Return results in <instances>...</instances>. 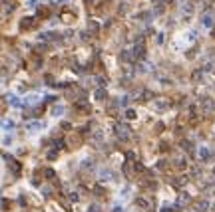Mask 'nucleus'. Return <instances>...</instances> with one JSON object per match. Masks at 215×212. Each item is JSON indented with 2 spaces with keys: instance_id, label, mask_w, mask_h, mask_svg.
Masks as SVG:
<instances>
[{
  "instance_id": "obj_1",
  "label": "nucleus",
  "mask_w": 215,
  "mask_h": 212,
  "mask_svg": "<svg viewBox=\"0 0 215 212\" xmlns=\"http://www.w3.org/2000/svg\"><path fill=\"white\" fill-rule=\"evenodd\" d=\"M74 107L78 109V113H90V101L86 95H80L78 99L74 101Z\"/></svg>"
},
{
  "instance_id": "obj_2",
  "label": "nucleus",
  "mask_w": 215,
  "mask_h": 212,
  "mask_svg": "<svg viewBox=\"0 0 215 212\" xmlns=\"http://www.w3.org/2000/svg\"><path fill=\"white\" fill-rule=\"evenodd\" d=\"M116 135H118V139L127 141V139H130V129H127V125H125V123H118V125H116Z\"/></svg>"
},
{
  "instance_id": "obj_3",
  "label": "nucleus",
  "mask_w": 215,
  "mask_h": 212,
  "mask_svg": "<svg viewBox=\"0 0 215 212\" xmlns=\"http://www.w3.org/2000/svg\"><path fill=\"white\" fill-rule=\"evenodd\" d=\"M34 26H36V20L32 18V16H24L22 20H20V24H18L20 32H26V30H32Z\"/></svg>"
},
{
  "instance_id": "obj_4",
  "label": "nucleus",
  "mask_w": 215,
  "mask_h": 212,
  "mask_svg": "<svg viewBox=\"0 0 215 212\" xmlns=\"http://www.w3.org/2000/svg\"><path fill=\"white\" fill-rule=\"evenodd\" d=\"M215 109V101L211 99V97H203V99H201V111H213Z\"/></svg>"
},
{
  "instance_id": "obj_5",
  "label": "nucleus",
  "mask_w": 215,
  "mask_h": 212,
  "mask_svg": "<svg viewBox=\"0 0 215 212\" xmlns=\"http://www.w3.org/2000/svg\"><path fill=\"white\" fill-rule=\"evenodd\" d=\"M199 161H203V163L211 161V151H209L207 147H201V149H199Z\"/></svg>"
},
{
  "instance_id": "obj_6",
  "label": "nucleus",
  "mask_w": 215,
  "mask_h": 212,
  "mask_svg": "<svg viewBox=\"0 0 215 212\" xmlns=\"http://www.w3.org/2000/svg\"><path fill=\"white\" fill-rule=\"evenodd\" d=\"M50 14H52L50 6H40V8H38V18H42V20L50 18Z\"/></svg>"
},
{
  "instance_id": "obj_7",
  "label": "nucleus",
  "mask_w": 215,
  "mask_h": 212,
  "mask_svg": "<svg viewBox=\"0 0 215 212\" xmlns=\"http://www.w3.org/2000/svg\"><path fill=\"white\" fill-rule=\"evenodd\" d=\"M134 56L139 58V60H144V58H146V48H144L141 44H136L134 46Z\"/></svg>"
},
{
  "instance_id": "obj_8",
  "label": "nucleus",
  "mask_w": 215,
  "mask_h": 212,
  "mask_svg": "<svg viewBox=\"0 0 215 212\" xmlns=\"http://www.w3.org/2000/svg\"><path fill=\"white\" fill-rule=\"evenodd\" d=\"M153 107L158 109V113H163L165 109H169V101H153Z\"/></svg>"
},
{
  "instance_id": "obj_9",
  "label": "nucleus",
  "mask_w": 215,
  "mask_h": 212,
  "mask_svg": "<svg viewBox=\"0 0 215 212\" xmlns=\"http://www.w3.org/2000/svg\"><path fill=\"white\" fill-rule=\"evenodd\" d=\"M60 20H62L64 24H74V22H76V14H72V12H64Z\"/></svg>"
},
{
  "instance_id": "obj_10",
  "label": "nucleus",
  "mask_w": 215,
  "mask_h": 212,
  "mask_svg": "<svg viewBox=\"0 0 215 212\" xmlns=\"http://www.w3.org/2000/svg\"><path fill=\"white\" fill-rule=\"evenodd\" d=\"M96 99H98V101L108 99V91L104 89V87H98V89H96Z\"/></svg>"
},
{
  "instance_id": "obj_11",
  "label": "nucleus",
  "mask_w": 215,
  "mask_h": 212,
  "mask_svg": "<svg viewBox=\"0 0 215 212\" xmlns=\"http://www.w3.org/2000/svg\"><path fill=\"white\" fill-rule=\"evenodd\" d=\"M201 24H203L205 28H211V26H213V16H211V14H205L203 18H201Z\"/></svg>"
},
{
  "instance_id": "obj_12",
  "label": "nucleus",
  "mask_w": 215,
  "mask_h": 212,
  "mask_svg": "<svg viewBox=\"0 0 215 212\" xmlns=\"http://www.w3.org/2000/svg\"><path fill=\"white\" fill-rule=\"evenodd\" d=\"M26 127H28V131H38L40 127H44V123H40V121H32V123H28Z\"/></svg>"
},
{
  "instance_id": "obj_13",
  "label": "nucleus",
  "mask_w": 215,
  "mask_h": 212,
  "mask_svg": "<svg viewBox=\"0 0 215 212\" xmlns=\"http://www.w3.org/2000/svg\"><path fill=\"white\" fill-rule=\"evenodd\" d=\"M207 206H209V204H207V200H201V202H197L195 210H197V212H205V210H207Z\"/></svg>"
},
{
  "instance_id": "obj_14",
  "label": "nucleus",
  "mask_w": 215,
  "mask_h": 212,
  "mask_svg": "<svg viewBox=\"0 0 215 212\" xmlns=\"http://www.w3.org/2000/svg\"><path fill=\"white\" fill-rule=\"evenodd\" d=\"M88 30H92V34H98V30H100V26H98V22H94V20H90V22H88Z\"/></svg>"
},
{
  "instance_id": "obj_15",
  "label": "nucleus",
  "mask_w": 215,
  "mask_h": 212,
  "mask_svg": "<svg viewBox=\"0 0 215 212\" xmlns=\"http://www.w3.org/2000/svg\"><path fill=\"white\" fill-rule=\"evenodd\" d=\"M125 119L134 121V119H137V113L134 111V109H125Z\"/></svg>"
},
{
  "instance_id": "obj_16",
  "label": "nucleus",
  "mask_w": 215,
  "mask_h": 212,
  "mask_svg": "<svg viewBox=\"0 0 215 212\" xmlns=\"http://www.w3.org/2000/svg\"><path fill=\"white\" fill-rule=\"evenodd\" d=\"M175 167L179 168V170L187 168V161H185V159H177V161H175Z\"/></svg>"
},
{
  "instance_id": "obj_17",
  "label": "nucleus",
  "mask_w": 215,
  "mask_h": 212,
  "mask_svg": "<svg viewBox=\"0 0 215 212\" xmlns=\"http://www.w3.org/2000/svg\"><path fill=\"white\" fill-rule=\"evenodd\" d=\"M120 60H122V62H132V54H130L127 50H124V52L120 54Z\"/></svg>"
},
{
  "instance_id": "obj_18",
  "label": "nucleus",
  "mask_w": 215,
  "mask_h": 212,
  "mask_svg": "<svg viewBox=\"0 0 215 212\" xmlns=\"http://www.w3.org/2000/svg\"><path fill=\"white\" fill-rule=\"evenodd\" d=\"M62 113H64V107H62V105H54V107H52V115H54V117L62 115Z\"/></svg>"
},
{
  "instance_id": "obj_19",
  "label": "nucleus",
  "mask_w": 215,
  "mask_h": 212,
  "mask_svg": "<svg viewBox=\"0 0 215 212\" xmlns=\"http://www.w3.org/2000/svg\"><path fill=\"white\" fill-rule=\"evenodd\" d=\"M181 147L187 151V153H193V145H191V141H181Z\"/></svg>"
},
{
  "instance_id": "obj_20",
  "label": "nucleus",
  "mask_w": 215,
  "mask_h": 212,
  "mask_svg": "<svg viewBox=\"0 0 215 212\" xmlns=\"http://www.w3.org/2000/svg\"><path fill=\"white\" fill-rule=\"evenodd\" d=\"M137 204H139V208H147V200L144 196H137Z\"/></svg>"
},
{
  "instance_id": "obj_21",
  "label": "nucleus",
  "mask_w": 215,
  "mask_h": 212,
  "mask_svg": "<svg viewBox=\"0 0 215 212\" xmlns=\"http://www.w3.org/2000/svg\"><path fill=\"white\" fill-rule=\"evenodd\" d=\"M56 157H58V149H52V151H48V159H50V161H54Z\"/></svg>"
},
{
  "instance_id": "obj_22",
  "label": "nucleus",
  "mask_w": 215,
  "mask_h": 212,
  "mask_svg": "<svg viewBox=\"0 0 215 212\" xmlns=\"http://www.w3.org/2000/svg\"><path fill=\"white\" fill-rule=\"evenodd\" d=\"M44 173H46V175H44L46 179H54V175H56V173H54V170H52V168H46Z\"/></svg>"
},
{
  "instance_id": "obj_23",
  "label": "nucleus",
  "mask_w": 215,
  "mask_h": 212,
  "mask_svg": "<svg viewBox=\"0 0 215 212\" xmlns=\"http://www.w3.org/2000/svg\"><path fill=\"white\" fill-rule=\"evenodd\" d=\"M44 81H46V85H56V83H54V78H52V76H46Z\"/></svg>"
},
{
  "instance_id": "obj_24",
  "label": "nucleus",
  "mask_w": 215,
  "mask_h": 212,
  "mask_svg": "<svg viewBox=\"0 0 215 212\" xmlns=\"http://www.w3.org/2000/svg\"><path fill=\"white\" fill-rule=\"evenodd\" d=\"M151 97H153V93H151V91H144V95H141V99H151Z\"/></svg>"
},
{
  "instance_id": "obj_25",
  "label": "nucleus",
  "mask_w": 215,
  "mask_h": 212,
  "mask_svg": "<svg viewBox=\"0 0 215 212\" xmlns=\"http://www.w3.org/2000/svg\"><path fill=\"white\" fill-rule=\"evenodd\" d=\"M124 173L127 177H132V165H124Z\"/></svg>"
},
{
  "instance_id": "obj_26",
  "label": "nucleus",
  "mask_w": 215,
  "mask_h": 212,
  "mask_svg": "<svg viewBox=\"0 0 215 212\" xmlns=\"http://www.w3.org/2000/svg\"><path fill=\"white\" fill-rule=\"evenodd\" d=\"M62 147H64V141H62V139L54 141V149H62Z\"/></svg>"
},
{
  "instance_id": "obj_27",
  "label": "nucleus",
  "mask_w": 215,
  "mask_h": 212,
  "mask_svg": "<svg viewBox=\"0 0 215 212\" xmlns=\"http://www.w3.org/2000/svg\"><path fill=\"white\" fill-rule=\"evenodd\" d=\"M62 129H64V131H70V129H72V123L64 121V123H62Z\"/></svg>"
},
{
  "instance_id": "obj_28",
  "label": "nucleus",
  "mask_w": 215,
  "mask_h": 212,
  "mask_svg": "<svg viewBox=\"0 0 215 212\" xmlns=\"http://www.w3.org/2000/svg\"><path fill=\"white\" fill-rule=\"evenodd\" d=\"M163 127H165L163 123H158V125H155V133H161V131H163Z\"/></svg>"
},
{
  "instance_id": "obj_29",
  "label": "nucleus",
  "mask_w": 215,
  "mask_h": 212,
  "mask_svg": "<svg viewBox=\"0 0 215 212\" xmlns=\"http://www.w3.org/2000/svg\"><path fill=\"white\" fill-rule=\"evenodd\" d=\"M94 192H96L98 196H102V194H104V188H102V186H96V188H94Z\"/></svg>"
},
{
  "instance_id": "obj_30",
  "label": "nucleus",
  "mask_w": 215,
  "mask_h": 212,
  "mask_svg": "<svg viewBox=\"0 0 215 212\" xmlns=\"http://www.w3.org/2000/svg\"><path fill=\"white\" fill-rule=\"evenodd\" d=\"M161 12H163V6H161V4H159V6H155V8H153V14H161Z\"/></svg>"
},
{
  "instance_id": "obj_31",
  "label": "nucleus",
  "mask_w": 215,
  "mask_h": 212,
  "mask_svg": "<svg viewBox=\"0 0 215 212\" xmlns=\"http://www.w3.org/2000/svg\"><path fill=\"white\" fill-rule=\"evenodd\" d=\"M14 127V121H4V129H12Z\"/></svg>"
},
{
  "instance_id": "obj_32",
  "label": "nucleus",
  "mask_w": 215,
  "mask_h": 212,
  "mask_svg": "<svg viewBox=\"0 0 215 212\" xmlns=\"http://www.w3.org/2000/svg\"><path fill=\"white\" fill-rule=\"evenodd\" d=\"M110 175H112L110 170H102V175H100V177H102V179H110Z\"/></svg>"
},
{
  "instance_id": "obj_33",
  "label": "nucleus",
  "mask_w": 215,
  "mask_h": 212,
  "mask_svg": "<svg viewBox=\"0 0 215 212\" xmlns=\"http://www.w3.org/2000/svg\"><path fill=\"white\" fill-rule=\"evenodd\" d=\"M125 157H127L130 161H134V157H136V153H134V151H127V153H125Z\"/></svg>"
},
{
  "instance_id": "obj_34",
  "label": "nucleus",
  "mask_w": 215,
  "mask_h": 212,
  "mask_svg": "<svg viewBox=\"0 0 215 212\" xmlns=\"http://www.w3.org/2000/svg\"><path fill=\"white\" fill-rule=\"evenodd\" d=\"M159 149H161L163 153H165V151H169V147H167V143H161V145H159Z\"/></svg>"
},
{
  "instance_id": "obj_35",
  "label": "nucleus",
  "mask_w": 215,
  "mask_h": 212,
  "mask_svg": "<svg viewBox=\"0 0 215 212\" xmlns=\"http://www.w3.org/2000/svg\"><path fill=\"white\" fill-rule=\"evenodd\" d=\"M158 167H159V168H165V167H167V161H159Z\"/></svg>"
},
{
  "instance_id": "obj_36",
  "label": "nucleus",
  "mask_w": 215,
  "mask_h": 212,
  "mask_svg": "<svg viewBox=\"0 0 215 212\" xmlns=\"http://www.w3.org/2000/svg\"><path fill=\"white\" fill-rule=\"evenodd\" d=\"M78 198H80V196L76 194V192H72V194H70V200H78Z\"/></svg>"
},
{
  "instance_id": "obj_37",
  "label": "nucleus",
  "mask_w": 215,
  "mask_h": 212,
  "mask_svg": "<svg viewBox=\"0 0 215 212\" xmlns=\"http://www.w3.org/2000/svg\"><path fill=\"white\" fill-rule=\"evenodd\" d=\"M90 212H100V208H98V206H92V208H90Z\"/></svg>"
},
{
  "instance_id": "obj_38",
  "label": "nucleus",
  "mask_w": 215,
  "mask_h": 212,
  "mask_svg": "<svg viewBox=\"0 0 215 212\" xmlns=\"http://www.w3.org/2000/svg\"><path fill=\"white\" fill-rule=\"evenodd\" d=\"M113 212H124V210H122L120 206H116V208H113Z\"/></svg>"
},
{
  "instance_id": "obj_39",
  "label": "nucleus",
  "mask_w": 215,
  "mask_h": 212,
  "mask_svg": "<svg viewBox=\"0 0 215 212\" xmlns=\"http://www.w3.org/2000/svg\"><path fill=\"white\" fill-rule=\"evenodd\" d=\"M54 2H66V0H54Z\"/></svg>"
},
{
  "instance_id": "obj_40",
  "label": "nucleus",
  "mask_w": 215,
  "mask_h": 212,
  "mask_svg": "<svg viewBox=\"0 0 215 212\" xmlns=\"http://www.w3.org/2000/svg\"><path fill=\"white\" fill-rule=\"evenodd\" d=\"M163 2H173V0H163Z\"/></svg>"
},
{
  "instance_id": "obj_41",
  "label": "nucleus",
  "mask_w": 215,
  "mask_h": 212,
  "mask_svg": "<svg viewBox=\"0 0 215 212\" xmlns=\"http://www.w3.org/2000/svg\"><path fill=\"white\" fill-rule=\"evenodd\" d=\"M151 2H158V0H151Z\"/></svg>"
},
{
  "instance_id": "obj_42",
  "label": "nucleus",
  "mask_w": 215,
  "mask_h": 212,
  "mask_svg": "<svg viewBox=\"0 0 215 212\" xmlns=\"http://www.w3.org/2000/svg\"><path fill=\"white\" fill-rule=\"evenodd\" d=\"M213 173H215V167H213Z\"/></svg>"
}]
</instances>
